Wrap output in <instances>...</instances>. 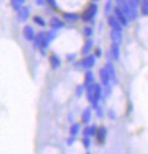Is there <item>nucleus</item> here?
I'll use <instances>...</instances> for the list:
<instances>
[{
	"mask_svg": "<svg viewBox=\"0 0 148 154\" xmlns=\"http://www.w3.org/2000/svg\"><path fill=\"white\" fill-rule=\"evenodd\" d=\"M115 4H116V7L120 8L121 11H123L126 16H128L130 22L136 21L138 18V15H139L138 8L130 5L128 0H115Z\"/></svg>",
	"mask_w": 148,
	"mask_h": 154,
	"instance_id": "nucleus-1",
	"label": "nucleus"
},
{
	"mask_svg": "<svg viewBox=\"0 0 148 154\" xmlns=\"http://www.w3.org/2000/svg\"><path fill=\"white\" fill-rule=\"evenodd\" d=\"M97 13H98V6L96 5V2H92V4H90V5L88 6V8L82 13L81 20H82L83 22H90V21H92L93 18L96 17Z\"/></svg>",
	"mask_w": 148,
	"mask_h": 154,
	"instance_id": "nucleus-2",
	"label": "nucleus"
},
{
	"mask_svg": "<svg viewBox=\"0 0 148 154\" xmlns=\"http://www.w3.org/2000/svg\"><path fill=\"white\" fill-rule=\"evenodd\" d=\"M114 16L117 18V21H119L123 26H128V24H129L130 21H129L128 16H126L123 11H121L120 8H117V7L114 8Z\"/></svg>",
	"mask_w": 148,
	"mask_h": 154,
	"instance_id": "nucleus-3",
	"label": "nucleus"
},
{
	"mask_svg": "<svg viewBox=\"0 0 148 154\" xmlns=\"http://www.w3.org/2000/svg\"><path fill=\"white\" fill-rule=\"evenodd\" d=\"M107 22H108V25L110 26V29L112 30H115V31H120V32H122L123 31V25L121 24L119 21H117V18H116L114 15H110L108 16V18H107Z\"/></svg>",
	"mask_w": 148,
	"mask_h": 154,
	"instance_id": "nucleus-4",
	"label": "nucleus"
},
{
	"mask_svg": "<svg viewBox=\"0 0 148 154\" xmlns=\"http://www.w3.org/2000/svg\"><path fill=\"white\" fill-rule=\"evenodd\" d=\"M29 17H30V9L28 7L23 6L20 11H17V20H18V22H25V21L29 20Z\"/></svg>",
	"mask_w": 148,
	"mask_h": 154,
	"instance_id": "nucleus-5",
	"label": "nucleus"
},
{
	"mask_svg": "<svg viewBox=\"0 0 148 154\" xmlns=\"http://www.w3.org/2000/svg\"><path fill=\"white\" fill-rule=\"evenodd\" d=\"M49 25L51 26V29H54V30H59V29L64 28V22L60 20V18H58V17H51L49 21Z\"/></svg>",
	"mask_w": 148,
	"mask_h": 154,
	"instance_id": "nucleus-6",
	"label": "nucleus"
},
{
	"mask_svg": "<svg viewBox=\"0 0 148 154\" xmlns=\"http://www.w3.org/2000/svg\"><path fill=\"white\" fill-rule=\"evenodd\" d=\"M23 35H24V38L26 39V40H29V41L34 40L35 35H34V31H33L32 26H30V25H25L24 29H23Z\"/></svg>",
	"mask_w": 148,
	"mask_h": 154,
	"instance_id": "nucleus-7",
	"label": "nucleus"
},
{
	"mask_svg": "<svg viewBox=\"0 0 148 154\" xmlns=\"http://www.w3.org/2000/svg\"><path fill=\"white\" fill-rule=\"evenodd\" d=\"M63 18H64V21H66V22L74 23L80 20V16L77 15V13H64L63 14Z\"/></svg>",
	"mask_w": 148,
	"mask_h": 154,
	"instance_id": "nucleus-8",
	"label": "nucleus"
},
{
	"mask_svg": "<svg viewBox=\"0 0 148 154\" xmlns=\"http://www.w3.org/2000/svg\"><path fill=\"white\" fill-rule=\"evenodd\" d=\"M46 35H47V32H44V31L39 32L38 34L35 35V38H34V44H35L37 47H41V46H42V42H44Z\"/></svg>",
	"mask_w": 148,
	"mask_h": 154,
	"instance_id": "nucleus-9",
	"label": "nucleus"
},
{
	"mask_svg": "<svg viewBox=\"0 0 148 154\" xmlns=\"http://www.w3.org/2000/svg\"><path fill=\"white\" fill-rule=\"evenodd\" d=\"M110 38L113 40V42H116V44H120L122 41V32L120 31H115V30H112L110 31Z\"/></svg>",
	"mask_w": 148,
	"mask_h": 154,
	"instance_id": "nucleus-10",
	"label": "nucleus"
},
{
	"mask_svg": "<svg viewBox=\"0 0 148 154\" xmlns=\"http://www.w3.org/2000/svg\"><path fill=\"white\" fill-rule=\"evenodd\" d=\"M139 9L143 16H148V0H141Z\"/></svg>",
	"mask_w": 148,
	"mask_h": 154,
	"instance_id": "nucleus-11",
	"label": "nucleus"
},
{
	"mask_svg": "<svg viewBox=\"0 0 148 154\" xmlns=\"http://www.w3.org/2000/svg\"><path fill=\"white\" fill-rule=\"evenodd\" d=\"M24 1H25V0H11V5L15 11H20L23 7Z\"/></svg>",
	"mask_w": 148,
	"mask_h": 154,
	"instance_id": "nucleus-12",
	"label": "nucleus"
},
{
	"mask_svg": "<svg viewBox=\"0 0 148 154\" xmlns=\"http://www.w3.org/2000/svg\"><path fill=\"white\" fill-rule=\"evenodd\" d=\"M93 64H95V58H93V56H88V57H86L82 61V65L84 66V67H91Z\"/></svg>",
	"mask_w": 148,
	"mask_h": 154,
	"instance_id": "nucleus-13",
	"label": "nucleus"
},
{
	"mask_svg": "<svg viewBox=\"0 0 148 154\" xmlns=\"http://www.w3.org/2000/svg\"><path fill=\"white\" fill-rule=\"evenodd\" d=\"M33 22L35 23L37 25H39L40 28H44V26H46V22H44V20L41 16H38V15H35V16L33 17Z\"/></svg>",
	"mask_w": 148,
	"mask_h": 154,
	"instance_id": "nucleus-14",
	"label": "nucleus"
},
{
	"mask_svg": "<svg viewBox=\"0 0 148 154\" xmlns=\"http://www.w3.org/2000/svg\"><path fill=\"white\" fill-rule=\"evenodd\" d=\"M112 53H113V56H114L115 58H119V55H120V48H119V44L113 42V45H112Z\"/></svg>",
	"mask_w": 148,
	"mask_h": 154,
	"instance_id": "nucleus-15",
	"label": "nucleus"
},
{
	"mask_svg": "<svg viewBox=\"0 0 148 154\" xmlns=\"http://www.w3.org/2000/svg\"><path fill=\"white\" fill-rule=\"evenodd\" d=\"M92 40L89 38L88 40H87V42H86V45H84V48H83L82 53L83 54H87V53H89V50L91 49V47H92Z\"/></svg>",
	"mask_w": 148,
	"mask_h": 154,
	"instance_id": "nucleus-16",
	"label": "nucleus"
},
{
	"mask_svg": "<svg viewBox=\"0 0 148 154\" xmlns=\"http://www.w3.org/2000/svg\"><path fill=\"white\" fill-rule=\"evenodd\" d=\"M50 62H51L53 67H58L60 64L59 60H58V57H57L56 55H51V57H50Z\"/></svg>",
	"mask_w": 148,
	"mask_h": 154,
	"instance_id": "nucleus-17",
	"label": "nucleus"
},
{
	"mask_svg": "<svg viewBox=\"0 0 148 154\" xmlns=\"http://www.w3.org/2000/svg\"><path fill=\"white\" fill-rule=\"evenodd\" d=\"M92 28H90V26H86V28H83V34L87 37V38H90L91 35H92Z\"/></svg>",
	"mask_w": 148,
	"mask_h": 154,
	"instance_id": "nucleus-18",
	"label": "nucleus"
},
{
	"mask_svg": "<svg viewBox=\"0 0 148 154\" xmlns=\"http://www.w3.org/2000/svg\"><path fill=\"white\" fill-rule=\"evenodd\" d=\"M112 6H113V1H112V0H107V2H106V5H105V13H106V14L112 11Z\"/></svg>",
	"mask_w": 148,
	"mask_h": 154,
	"instance_id": "nucleus-19",
	"label": "nucleus"
},
{
	"mask_svg": "<svg viewBox=\"0 0 148 154\" xmlns=\"http://www.w3.org/2000/svg\"><path fill=\"white\" fill-rule=\"evenodd\" d=\"M128 1H129V4L131 6L137 7V8H139V7H140V4H141V0H128Z\"/></svg>",
	"mask_w": 148,
	"mask_h": 154,
	"instance_id": "nucleus-20",
	"label": "nucleus"
},
{
	"mask_svg": "<svg viewBox=\"0 0 148 154\" xmlns=\"http://www.w3.org/2000/svg\"><path fill=\"white\" fill-rule=\"evenodd\" d=\"M47 4L49 6H51L54 9H58V5H57V1L56 0H47Z\"/></svg>",
	"mask_w": 148,
	"mask_h": 154,
	"instance_id": "nucleus-21",
	"label": "nucleus"
},
{
	"mask_svg": "<svg viewBox=\"0 0 148 154\" xmlns=\"http://www.w3.org/2000/svg\"><path fill=\"white\" fill-rule=\"evenodd\" d=\"M37 1V5L39 6H44L47 4V0H35Z\"/></svg>",
	"mask_w": 148,
	"mask_h": 154,
	"instance_id": "nucleus-22",
	"label": "nucleus"
},
{
	"mask_svg": "<svg viewBox=\"0 0 148 154\" xmlns=\"http://www.w3.org/2000/svg\"><path fill=\"white\" fill-rule=\"evenodd\" d=\"M96 55L98 56V57H100V55H101V50H100V49L96 50Z\"/></svg>",
	"mask_w": 148,
	"mask_h": 154,
	"instance_id": "nucleus-23",
	"label": "nucleus"
},
{
	"mask_svg": "<svg viewBox=\"0 0 148 154\" xmlns=\"http://www.w3.org/2000/svg\"><path fill=\"white\" fill-rule=\"evenodd\" d=\"M93 2H97V1H99V0H92Z\"/></svg>",
	"mask_w": 148,
	"mask_h": 154,
	"instance_id": "nucleus-24",
	"label": "nucleus"
}]
</instances>
